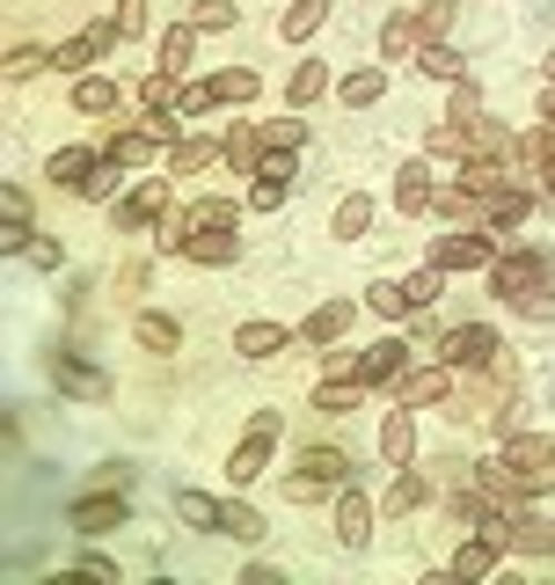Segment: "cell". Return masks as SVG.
Masks as SVG:
<instances>
[{"label": "cell", "mask_w": 555, "mask_h": 585, "mask_svg": "<svg viewBox=\"0 0 555 585\" xmlns=\"http://www.w3.org/2000/svg\"><path fill=\"white\" fill-rule=\"evenodd\" d=\"M175 513L191 520V527H220L226 505H220V497H205V491H183V497H175Z\"/></svg>", "instance_id": "obj_38"}, {"label": "cell", "mask_w": 555, "mask_h": 585, "mask_svg": "<svg viewBox=\"0 0 555 585\" xmlns=\"http://www.w3.org/2000/svg\"><path fill=\"white\" fill-rule=\"evenodd\" d=\"M212 154H226V147H212V140H175L169 147V176H198Z\"/></svg>", "instance_id": "obj_27"}, {"label": "cell", "mask_w": 555, "mask_h": 585, "mask_svg": "<svg viewBox=\"0 0 555 585\" xmlns=\"http://www.w3.org/2000/svg\"><path fill=\"white\" fill-rule=\"evenodd\" d=\"M249 205H256V213H278V205H285V183H278V176H263L256 191H249Z\"/></svg>", "instance_id": "obj_50"}, {"label": "cell", "mask_w": 555, "mask_h": 585, "mask_svg": "<svg viewBox=\"0 0 555 585\" xmlns=\"http://www.w3.org/2000/svg\"><path fill=\"white\" fill-rule=\"evenodd\" d=\"M519 315H526V322H555V293H548V285H541V293H534V301L519 307Z\"/></svg>", "instance_id": "obj_53"}, {"label": "cell", "mask_w": 555, "mask_h": 585, "mask_svg": "<svg viewBox=\"0 0 555 585\" xmlns=\"http://www.w3.org/2000/svg\"><path fill=\"white\" fill-rule=\"evenodd\" d=\"M381 454H387V462H410V454H416V417H410V403H402L395 410V417H387V425H381Z\"/></svg>", "instance_id": "obj_17"}, {"label": "cell", "mask_w": 555, "mask_h": 585, "mask_svg": "<svg viewBox=\"0 0 555 585\" xmlns=\"http://www.w3.org/2000/svg\"><path fill=\"white\" fill-rule=\"evenodd\" d=\"M438 279H446V271H438V264H424V271L410 279V301H416V307H432V301H438Z\"/></svg>", "instance_id": "obj_48"}, {"label": "cell", "mask_w": 555, "mask_h": 585, "mask_svg": "<svg viewBox=\"0 0 555 585\" xmlns=\"http://www.w3.org/2000/svg\"><path fill=\"white\" fill-rule=\"evenodd\" d=\"M416 73H432V81H468V59L453 52V44H438V37H424V52H416Z\"/></svg>", "instance_id": "obj_13"}, {"label": "cell", "mask_w": 555, "mask_h": 585, "mask_svg": "<svg viewBox=\"0 0 555 585\" xmlns=\"http://www.w3.org/2000/svg\"><path fill=\"white\" fill-rule=\"evenodd\" d=\"M300 140H307V118H278V124H263V147H271V154H293Z\"/></svg>", "instance_id": "obj_42"}, {"label": "cell", "mask_w": 555, "mask_h": 585, "mask_svg": "<svg viewBox=\"0 0 555 585\" xmlns=\"http://www.w3.org/2000/svg\"><path fill=\"white\" fill-rule=\"evenodd\" d=\"M344 330H351V301H322L307 315V330H300V344H336Z\"/></svg>", "instance_id": "obj_11"}, {"label": "cell", "mask_w": 555, "mask_h": 585, "mask_svg": "<svg viewBox=\"0 0 555 585\" xmlns=\"http://www.w3.org/2000/svg\"><path fill=\"white\" fill-rule=\"evenodd\" d=\"M322 22H330V0H293L285 8V37H314Z\"/></svg>", "instance_id": "obj_37"}, {"label": "cell", "mask_w": 555, "mask_h": 585, "mask_svg": "<svg viewBox=\"0 0 555 585\" xmlns=\"http://www.w3.org/2000/svg\"><path fill=\"white\" fill-rule=\"evenodd\" d=\"M110 22H118L124 37H139V30H147V8H139V0H118V16H110Z\"/></svg>", "instance_id": "obj_51"}, {"label": "cell", "mask_w": 555, "mask_h": 585, "mask_svg": "<svg viewBox=\"0 0 555 585\" xmlns=\"http://www.w3.org/2000/svg\"><path fill=\"white\" fill-rule=\"evenodd\" d=\"M548 81H555V52H548Z\"/></svg>", "instance_id": "obj_57"}, {"label": "cell", "mask_w": 555, "mask_h": 585, "mask_svg": "<svg viewBox=\"0 0 555 585\" xmlns=\"http://www.w3.org/2000/svg\"><path fill=\"white\" fill-rule=\"evenodd\" d=\"M497 542H490V534H475V542H461V549H453V578H490V571H497Z\"/></svg>", "instance_id": "obj_15"}, {"label": "cell", "mask_w": 555, "mask_h": 585, "mask_svg": "<svg viewBox=\"0 0 555 585\" xmlns=\"http://www.w3.org/2000/svg\"><path fill=\"white\" fill-rule=\"evenodd\" d=\"M212 89H220V103H256V67H226V73H212Z\"/></svg>", "instance_id": "obj_28"}, {"label": "cell", "mask_w": 555, "mask_h": 585, "mask_svg": "<svg viewBox=\"0 0 555 585\" xmlns=\"http://www.w3.org/2000/svg\"><path fill=\"white\" fill-rule=\"evenodd\" d=\"M118 22H95V30H81V37H67V44H59V52H52V67L59 73H88V59H103L110 52V44H118Z\"/></svg>", "instance_id": "obj_7"}, {"label": "cell", "mask_w": 555, "mask_h": 585, "mask_svg": "<svg viewBox=\"0 0 555 585\" xmlns=\"http://www.w3.org/2000/svg\"><path fill=\"white\" fill-rule=\"evenodd\" d=\"M191 22H198V30H234V22H242V8H234V0H198Z\"/></svg>", "instance_id": "obj_41"}, {"label": "cell", "mask_w": 555, "mask_h": 585, "mask_svg": "<svg viewBox=\"0 0 555 585\" xmlns=\"http://www.w3.org/2000/svg\"><path fill=\"white\" fill-rule=\"evenodd\" d=\"M73 103H81L88 118H103V110H118V81H95V73H81V89H73Z\"/></svg>", "instance_id": "obj_36"}, {"label": "cell", "mask_w": 555, "mask_h": 585, "mask_svg": "<svg viewBox=\"0 0 555 585\" xmlns=\"http://www.w3.org/2000/svg\"><path fill=\"white\" fill-rule=\"evenodd\" d=\"M330 228H336V242H359V234H373V198H344Z\"/></svg>", "instance_id": "obj_24"}, {"label": "cell", "mask_w": 555, "mask_h": 585, "mask_svg": "<svg viewBox=\"0 0 555 585\" xmlns=\"http://www.w3.org/2000/svg\"><path fill=\"white\" fill-rule=\"evenodd\" d=\"M497 330H483V322H461V330H446L438 337V359L446 366H461V373H475V366H497Z\"/></svg>", "instance_id": "obj_4"}, {"label": "cell", "mask_w": 555, "mask_h": 585, "mask_svg": "<svg viewBox=\"0 0 555 585\" xmlns=\"http://www.w3.org/2000/svg\"><path fill=\"white\" fill-rule=\"evenodd\" d=\"M59 389H67V395H81V403H103V395H110V381H103L95 366H88V359H59Z\"/></svg>", "instance_id": "obj_12"}, {"label": "cell", "mask_w": 555, "mask_h": 585, "mask_svg": "<svg viewBox=\"0 0 555 585\" xmlns=\"http://www.w3.org/2000/svg\"><path fill=\"white\" fill-rule=\"evenodd\" d=\"M271 440H278V410H256V417H249V440L234 446V462H226V476H234V483H256L263 462H271Z\"/></svg>", "instance_id": "obj_5"}, {"label": "cell", "mask_w": 555, "mask_h": 585, "mask_svg": "<svg viewBox=\"0 0 555 585\" xmlns=\"http://www.w3.org/2000/svg\"><path fill=\"white\" fill-rule=\"evenodd\" d=\"M191 228H198V213H161V234H154V242L169 249V256H183V249H191Z\"/></svg>", "instance_id": "obj_40"}, {"label": "cell", "mask_w": 555, "mask_h": 585, "mask_svg": "<svg viewBox=\"0 0 555 585\" xmlns=\"http://www.w3.org/2000/svg\"><path fill=\"white\" fill-rule=\"evenodd\" d=\"M234 352H249V359L285 352V322H242V330H234Z\"/></svg>", "instance_id": "obj_18"}, {"label": "cell", "mask_w": 555, "mask_h": 585, "mask_svg": "<svg viewBox=\"0 0 555 585\" xmlns=\"http://www.w3.org/2000/svg\"><path fill=\"white\" fill-rule=\"evenodd\" d=\"M183 256H198V264H234V234L226 228H205V234H191V249Z\"/></svg>", "instance_id": "obj_31"}, {"label": "cell", "mask_w": 555, "mask_h": 585, "mask_svg": "<svg viewBox=\"0 0 555 585\" xmlns=\"http://www.w3.org/2000/svg\"><path fill=\"white\" fill-rule=\"evenodd\" d=\"M220 147H226V161H234L242 176H256V169H263V132H256V124H234Z\"/></svg>", "instance_id": "obj_19"}, {"label": "cell", "mask_w": 555, "mask_h": 585, "mask_svg": "<svg viewBox=\"0 0 555 585\" xmlns=\"http://www.w3.org/2000/svg\"><path fill=\"white\" fill-rule=\"evenodd\" d=\"M402 366H410V344L402 337H381L373 352H365V381H395Z\"/></svg>", "instance_id": "obj_23"}, {"label": "cell", "mask_w": 555, "mask_h": 585, "mask_svg": "<svg viewBox=\"0 0 555 585\" xmlns=\"http://www.w3.org/2000/svg\"><path fill=\"white\" fill-rule=\"evenodd\" d=\"M446 118H461V124L483 118V89H475V81H453V110H446Z\"/></svg>", "instance_id": "obj_46"}, {"label": "cell", "mask_w": 555, "mask_h": 585, "mask_svg": "<svg viewBox=\"0 0 555 585\" xmlns=\"http://www.w3.org/2000/svg\"><path fill=\"white\" fill-rule=\"evenodd\" d=\"M432 264L438 271H483V264H497V242H490V234H446V242L432 249Z\"/></svg>", "instance_id": "obj_8"}, {"label": "cell", "mask_w": 555, "mask_h": 585, "mask_svg": "<svg viewBox=\"0 0 555 585\" xmlns=\"http://www.w3.org/2000/svg\"><path fill=\"white\" fill-rule=\"evenodd\" d=\"M365 301H373V315H416V301H410V285H395V279H381V285H365Z\"/></svg>", "instance_id": "obj_29"}, {"label": "cell", "mask_w": 555, "mask_h": 585, "mask_svg": "<svg viewBox=\"0 0 555 585\" xmlns=\"http://www.w3.org/2000/svg\"><path fill=\"white\" fill-rule=\"evenodd\" d=\"M541 183H548V191H555V154H548V161H541Z\"/></svg>", "instance_id": "obj_55"}, {"label": "cell", "mask_w": 555, "mask_h": 585, "mask_svg": "<svg viewBox=\"0 0 555 585\" xmlns=\"http://www.w3.org/2000/svg\"><path fill=\"white\" fill-rule=\"evenodd\" d=\"M191 59H198V22H175V30L161 37V67H169V73H191Z\"/></svg>", "instance_id": "obj_22"}, {"label": "cell", "mask_w": 555, "mask_h": 585, "mask_svg": "<svg viewBox=\"0 0 555 585\" xmlns=\"http://www.w3.org/2000/svg\"><path fill=\"white\" fill-rule=\"evenodd\" d=\"M497 462H504V476L519 483V491H555V446L534 440V432H519V440L504 446Z\"/></svg>", "instance_id": "obj_2"}, {"label": "cell", "mask_w": 555, "mask_h": 585, "mask_svg": "<svg viewBox=\"0 0 555 585\" xmlns=\"http://www.w3.org/2000/svg\"><path fill=\"white\" fill-rule=\"evenodd\" d=\"M322 89H330V67H314V59H307V67H293V81H285V95H293V110H307V103H314Z\"/></svg>", "instance_id": "obj_34"}, {"label": "cell", "mask_w": 555, "mask_h": 585, "mask_svg": "<svg viewBox=\"0 0 555 585\" xmlns=\"http://www.w3.org/2000/svg\"><path fill=\"white\" fill-rule=\"evenodd\" d=\"M191 213H198V228H234V220H242V205H226V198H198Z\"/></svg>", "instance_id": "obj_45"}, {"label": "cell", "mask_w": 555, "mask_h": 585, "mask_svg": "<svg viewBox=\"0 0 555 585\" xmlns=\"http://www.w3.org/2000/svg\"><path fill=\"white\" fill-rule=\"evenodd\" d=\"M446 16H453V0H432V8H424L416 22H424V37H438V30H446Z\"/></svg>", "instance_id": "obj_54"}, {"label": "cell", "mask_w": 555, "mask_h": 585, "mask_svg": "<svg viewBox=\"0 0 555 585\" xmlns=\"http://www.w3.org/2000/svg\"><path fill=\"white\" fill-rule=\"evenodd\" d=\"M139 103H147V110H183V89H175V73L161 67L154 81H147V89H139Z\"/></svg>", "instance_id": "obj_39"}, {"label": "cell", "mask_w": 555, "mask_h": 585, "mask_svg": "<svg viewBox=\"0 0 555 585\" xmlns=\"http://www.w3.org/2000/svg\"><path fill=\"white\" fill-rule=\"evenodd\" d=\"M381 52L387 59H416V52H424V22H416V16H395L381 30Z\"/></svg>", "instance_id": "obj_21"}, {"label": "cell", "mask_w": 555, "mask_h": 585, "mask_svg": "<svg viewBox=\"0 0 555 585\" xmlns=\"http://www.w3.org/2000/svg\"><path fill=\"white\" fill-rule=\"evenodd\" d=\"M22 256H30L37 271H59V242H37V234H30V249H22Z\"/></svg>", "instance_id": "obj_52"}, {"label": "cell", "mask_w": 555, "mask_h": 585, "mask_svg": "<svg viewBox=\"0 0 555 585\" xmlns=\"http://www.w3.org/2000/svg\"><path fill=\"white\" fill-rule=\"evenodd\" d=\"M118 176H124V161H110V154H103V161H95V176H88V191H81V198H110V191H118Z\"/></svg>", "instance_id": "obj_47"}, {"label": "cell", "mask_w": 555, "mask_h": 585, "mask_svg": "<svg viewBox=\"0 0 555 585\" xmlns=\"http://www.w3.org/2000/svg\"><path fill=\"white\" fill-rule=\"evenodd\" d=\"M336 95H344L351 110L381 103V95H387V73H381V67H359V73H351V81H344V89H336Z\"/></svg>", "instance_id": "obj_26"}, {"label": "cell", "mask_w": 555, "mask_h": 585, "mask_svg": "<svg viewBox=\"0 0 555 585\" xmlns=\"http://www.w3.org/2000/svg\"><path fill=\"white\" fill-rule=\"evenodd\" d=\"M0 220H8V228H30V198H22L16 183H8V191H0Z\"/></svg>", "instance_id": "obj_49"}, {"label": "cell", "mask_w": 555, "mask_h": 585, "mask_svg": "<svg viewBox=\"0 0 555 585\" xmlns=\"http://www.w3.org/2000/svg\"><path fill=\"white\" fill-rule=\"evenodd\" d=\"M0 67H8V81H30L37 67H52V52H37V44H8V59H0Z\"/></svg>", "instance_id": "obj_43"}, {"label": "cell", "mask_w": 555, "mask_h": 585, "mask_svg": "<svg viewBox=\"0 0 555 585\" xmlns=\"http://www.w3.org/2000/svg\"><path fill=\"white\" fill-rule=\"evenodd\" d=\"M344 476H351V462L336 454V446H307V454H300V476L285 483V497H300V505H314L322 491H344Z\"/></svg>", "instance_id": "obj_3"}, {"label": "cell", "mask_w": 555, "mask_h": 585, "mask_svg": "<svg viewBox=\"0 0 555 585\" xmlns=\"http://www.w3.org/2000/svg\"><path fill=\"white\" fill-rule=\"evenodd\" d=\"M161 213H169V183H139L132 198H118V234H139V228H161Z\"/></svg>", "instance_id": "obj_6"}, {"label": "cell", "mask_w": 555, "mask_h": 585, "mask_svg": "<svg viewBox=\"0 0 555 585\" xmlns=\"http://www.w3.org/2000/svg\"><path fill=\"white\" fill-rule=\"evenodd\" d=\"M541 285H548V256H541V249H512V256H497V264H490V293H497V301H512V307H526Z\"/></svg>", "instance_id": "obj_1"}, {"label": "cell", "mask_w": 555, "mask_h": 585, "mask_svg": "<svg viewBox=\"0 0 555 585\" xmlns=\"http://www.w3.org/2000/svg\"><path fill=\"white\" fill-rule=\"evenodd\" d=\"M432 169H424V161H410V169H402V183H395V205L402 213H424V205H432Z\"/></svg>", "instance_id": "obj_20"}, {"label": "cell", "mask_w": 555, "mask_h": 585, "mask_svg": "<svg viewBox=\"0 0 555 585\" xmlns=\"http://www.w3.org/2000/svg\"><path fill=\"white\" fill-rule=\"evenodd\" d=\"M220 534H234V542H263L271 527H263L256 505H226V513H220Z\"/></svg>", "instance_id": "obj_35"}, {"label": "cell", "mask_w": 555, "mask_h": 585, "mask_svg": "<svg viewBox=\"0 0 555 585\" xmlns=\"http://www.w3.org/2000/svg\"><path fill=\"white\" fill-rule=\"evenodd\" d=\"M110 527H124V497L103 483L95 497H81V505H73V534H110Z\"/></svg>", "instance_id": "obj_9"}, {"label": "cell", "mask_w": 555, "mask_h": 585, "mask_svg": "<svg viewBox=\"0 0 555 585\" xmlns=\"http://www.w3.org/2000/svg\"><path fill=\"white\" fill-rule=\"evenodd\" d=\"M424 497H432V483L416 476V468H402V476L387 483V497H381V505H387V513H416V505H424Z\"/></svg>", "instance_id": "obj_25"}, {"label": "cell", "mask_w": 555, "mask_h": 585, "mask_svg": "<svg viewBox=\"0 0 555 585\" xmlns=\"http://www.w3.org/2000/svg\"><path fill=\"white\" fill-rule=\"evenodd\" d=\"M365 534H373V505H365L359 491H344L336 497V542H344V549H365Z\"/></svg>", "instance_id": "obj_10"}, {"label": "cell", "mask_w": 555, "mask_h": 585, "mask_svg": "<svg viewBox=\"0 0 555 585\" xmlns=\"http://www.w3.org/2000/svg\"><path fill=\"white\" fill-rule=\"evenodd\" d=\"M446 395H453V373L446 366H424V373H410V381H402V403H410V410L446 403Z\"/></svg>", "instance_id": "obj_14"}, {"label": "cell", "mask_w": 555, "mask_h": 585, "mask_svg": "<svg viewBox=\"0 0 555 585\" xmlns=\"http://www.w3.org/2000/svg\"><path fill=\"white\" fill-rule=\"evenodd\" d=\"M132 337L147 344V352H175V344H183V330H175L169 315H139V322H132Z\"/></svg>", "instance_id": "obj_30"}, {"label": "cell", "mask_w": 555, "mask_h": 585, "mask_svg": "<svg viewBox=\"0 0 555 585\" xmlns=\"http://www.w3.org/2000/svg\"><path fill=\"white\" fill-rule=\"evenodd\" d=\"M526 220V191H504V198H490V213H483V228L490 234H512Z\"/></svg>", "instance_id": "obj_33"}, {"label": "cell", "mask_w": 555, "mask_h": 585, "mask_svg": "<svg viewBox=\"0 0 555 585\" xmlns=\"http://www.w3.org/2000/svg\"><path fill=\"white\" fill-rule=\"evenodd\" d=\"M154 147H161V140H154V132H147V124H139V132H118V140H110L103 154H110V161H124V169H139V161L154 154Z\"/></svg>", "instance_id": "obj_32"}, {"label": "cell", "mask_w": 555, "mask_h": 585, "mask_svg": "<svg viewBox=\"0 0 555 585\" xmlns=\"http://www.w3.org/2000/svg\"><path fill=\"white\" fill-rule=\"evenodd\" d=\"M95 161H103V154H81V147H67V154H52V169H44V176H52L59 191H88Z\"/></svg>", "instance_id": "obj_16"}, {"label": "cell", "mask_w": 555, "mask_h": 585, "mask_svg": "<svg viewBox=\"0 0 555 585\" xmlns=\"http://www.w3.org/2000/svg\"><path fill=\"white\" fill-rule=\"evenodd\" d=\"M468 140H475V154H512V132L490 118H468Z\"/></svg>", "instance_id": "obj_44"}, {"label": "cell", "mask_w": 555, "mask_h": 585, "mask_svg": "<svg viewBox=\"0 0 555 585\" xmlns=\"http://www.w3.org/2000/svg\"><path fill=\"white\" fill-rule=\"evenodd\" d=\"M541 118H548V124H555V95H548V103H541Z\"/></svg>", "instance_id": "obj_56"}]
</instances>
